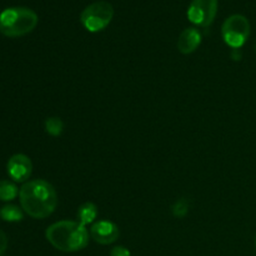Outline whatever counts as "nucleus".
<instances>
[{
	"instance_id": "nucleus-10",
	"label": "nucleus",
	"mask_w": 256,
	"mask_h": 256,
	"mask_svg": "<svg viewBox=\"0 0 256 256\" xmlns=\"http://www.w3.org/2000/svg\"><path fill=\"white\" fill-rule=\"evenodd\" d=\"M98 216V208L92 202H85L78 209V219L79 222L86 226L88 224H92L95 222Z\"/></svg>"
},
{
	"instance_id": "nucleus-15",
	"label": "nucleus",
	"mask_w": 256,
	"mask_h": 256,
	"mask_svg": "<svg viewBox=\"0 0 256 256\" xmlns=\"http://www.w3.org/2000/svg\"><path fill=\"white\" fill-rule=\"evenodd\" d=\"M110 256H132V254L125 246H115L110 252Z\"/></svg>"
},
{
	"instance_id": "nucleus-12",
	"label": "nucleus",
	"mask_w": 256,
	"mask_h": 256,
	"mask_svg": "<svg viewBox=\"0 0 256 256\" xmlns=\"http://www.w3.org/2000/svg\"><path fill=\"white\" fill-rule=\"evenodd\" d=\"M19 195V189L16 185L9 180L0 182V200L2 202H12Z\"/></svg>"
},
{
	"instance_id": "nucleus-14",
	"label": "nucleus",
	"mask_w": 256,
	"mask_h": 256,
	"mask_svg": "<svg viewBox=\"0 0 256 256\" xmlns=\"http://www.w3.org/2000/svg\"><path fill=\"white\" fill-rule=\"evenodd\" d=\"M189 212V205H188V202L184 199H180L175 202V205L172 206V212L176 218H184L185 215Z\"/></svg>"
},
{
	"instance_id": "nucleus-13",
	"label": "nucleus",
	"mask_w": 256,
	"mask_h": 256,
	"mask_svg": "<svg viewBox=\"0 0 256 256\" xmlns=\"http://www.w3.org/2000/svg\"><path fill=\"white\" fill-rule=\"evenodd\" d=\"M45 130L52 136H59L64 130V124L59 118H48L45 120Z\"/></svg>"
},
{
	"instance_id": "nucleus-17",
	"label": "nucleus",
	"mask_w": 256,
	"mask_h": 256,
	"mask_svg": "<svg viewBox=\"0 0 256 256\" xmlns=\"http://www.w3.org/2000/svg\"><path fill=\"white\" fill-rule=\"evenodd\" d=\"M255 246H256V239H255Z\"/></svg>"
},
{
	"instance_id": "nucleus-9",
	"label": "nucleus",
	"mask_w": 256,
	"mask_h": 256,
	"mask_svg": "<svg viewBox=\"0 0 256 256\" xmlns=\"http://www.w3.org/2000/svg\"><path fill=\"white\" fill-rule=\"evenodd\" d=\"M202 44V34L195 28H188L178 39V49L182 54H192Z\"/></svg>"
},
{
	"instance_id": "nucleus-2",
	"label": "nucleus",
	"mask_w": 256,
	"mask_h": 256,
	"mask_svg": "<svg viewBox=\"0 0 256 256\" xmlns=\"http://www.w3.org/2000/svg\"><path fill=\"white\" fill-rule=\"evenodd\" d=\"M45 236L55 249L64 252H80L86 248L89 242V232L86 226L72 220L54 222L46 229Z\"/></svg>"
},
{
	"instance_id": "nucleus-7",
	"label": "nucleus",
	"mask_w": 256,
	"mask_h": 256,
	"mask_svg": "<svg viewBox=\"0 0 256 256\" xmlns=\"http://www.w3.org/2000/svg\"><path fill=\"white\" fill-rule=\"evenodd\" d=\"M8 174L15 182H26L32 172V162L24 154H15L6 165Z\"/></svg>"
},
{
	"instance_id": "nucleus-8",
	"label": "nucleus",
	"mask_w": 256,
	"mask_h": 256,
	"mask_svg": "<svg viewBox=\"0 0 256 256\" xmlns=\"http://www.w3.org/2000/svg\"><path fill=\"white\" fill-rule=\"evenodd\" d=\"M119 228L109 220H99L90 228V236L100 245H109L119 239Z\"/></svg>"
},
{
	"instance_id": "nucleus-1",
	"label": "nucleus",
	"mask_w": 256,
	"mask_h": 256,
	"mask_svg": "<svg viewBox=\"0 0 256 256\" xmlns=\"http://www.w3.org/2000/svg\"><path fill=\"white\" fill-rule=\"evenodd\" d=\"M20 206L32 219H45L58 206V194L50 182L38 179L24 182L19 190Z\"/></svg>"
},
{
	"instance_id": "nucleus-3",
	"label": "nucleus",
	"mask_w": 256,
	"mask_h": 256,
	"mask_svg": "<svg viewBox=\"0 0 256 256\" xmlns=\"http://www.w3.org/2000/svg\"><path fill=\"white\" fill-rule=\"evenodd\" d=\"M38 15L29 8H8L0 14V32L18 38L32 32L38 25Z\"/></svg>"
},
{
	"instance_id": "nucleus-5",
	"label": "nucleus",
	"mask_w": 256,
	"mask_h": 256,
	"mask_svg": "<svg viewBox=\"0 0 256 256\" xmlns=\"http://www.w3.org/2000/svg\"><path fill=\"white\" fill-rule=\"evenodd\" d=\"M222 39L229 46L239 49L250 35V22L244 15L234 14L228 18L222 28Z\"/></svg>"
},
{
	"instance_id": "nucleus-11",
	"label": "nucleus",
	"mask_w": 256,
	"mask_h": 256,
	"mask_svg": "<svg viewBox=\"0 0 256 256\" xmlns=\"http://www.w3.org/2000/svg\"><path fill=\"white\" fill-rule=\"evenodd\" d=\"M0 216L4 222H22L24 218V210L19 208L18 205H5L2 210H0Z\"/></svg>"
},
{
	"instance_id": "nucleus-6",
	"label": "nucleus",
	"mask_w": 256,
	"mask_h": 256,
	"mask_svg": "<svg viewBox=\"0 0 256 256\" xmlns=\"http://www.w3.org/2000/svg\"><path fill=\"white\" fill-rule=\"evenodd\" d=\"M218 12V0H192L188 9V19L198 26L212 24Z\"/></svg>"
},
{
	"instance_id": "nucleus-4",
	"label": "nucleus",
	"mask_w": 256,
	"mask_h": 256,
	"mask_svg": "<svg viewBox=\"0 0 256 256\" xmlns=\"http://www.w3.org/2000/svg\"><path fill=\"white\" fill-rule=\"evenodd\" d=\"M114 16V8L108 2H95L88 5L80 15L82 26L90 32L104 30L112 22Z\"/></svg>"
},
{
	"instance_id": "nucleus-16",
	"label": "nucleus",
	"mask_w": 256,
	"mask_h": 256,
	"mask_svg": "<svg viewBox=\"0 0 256 256\" xmlns=\"http://www.w3.org/2000/svg\"><path fill=\"white\" fill-rule=\"evenodd\" d=\"M8 248V236L2 230H0V256L4 254Z\"/></svg>"
}]
</instances>
